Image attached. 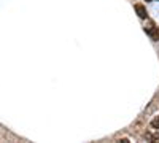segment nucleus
<instances>
[{"label":"nucleus","mask_w":159,"mask_h":143,"mask_svg":"<svg viewBox=\"0 0 159 143\" xmlns=\"http://www.w3.org/2000/svg\"><path fill=\"white\" fill-rule=\"evenodd\" d=\"M145 32H147V34L153 38L154 42H157V40H159V27H156V25H154L153 22H151L150 27H145Z\"/></svg>","instance_id":"nucleus-1"},{"label":"nucleus","mask_w":159,"mask_h":143,"mask_svg":"<svg viewBox=\"0 0 159 143\" xmlns=\"http://www.w3.org/2000/svg\"><path fill=\"white\" fill-rule=\"evenodd\" d=\"M135 11H137V15H139V18H142V19H147V18H148V13H147V8H145L143 5L137 3V5H135Z\"/></svg>","instance_id":"nucleus-2"},{"label":"nucleus","mask_w":159,"mask_h":143,"mask_svg":"<svg viewBox=\"0 0 159 143\" xmlns=\"http://www.w3.org/2000/svg\"><path fill=\"white\" fill-rule=\"evenodd\" d=\"M150 126H151L153 129H159V114H157L156 118H154V119L150 123Z\"/></svg>","instance_id":"nucleus-3"},{"label":"nucleus","mask_w":159,"mask_h":143,"mask_svg":"<svg viewBox=\"0 0 159 143\" xmlns=\"http://www.w3.org/2000/svg\"><path fill=\"white\" fill-rule=\"evenodd\" d=\"M147 2H153V0H147Z\"/></svg>","instance_id":"nucleus-4"}]
</instances>
